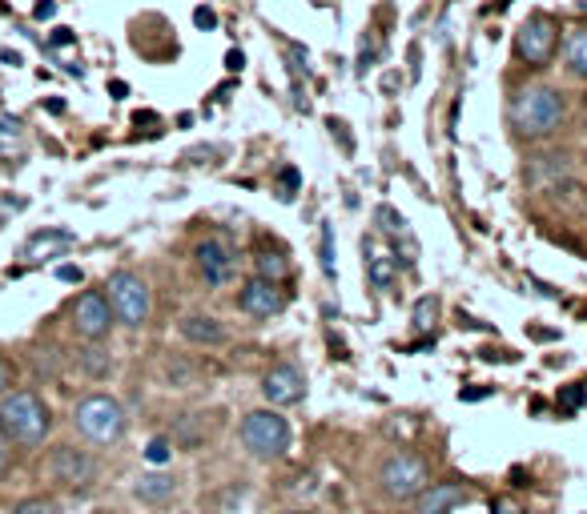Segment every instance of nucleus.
<instances>
[{
    "label": "nucleus",
    "instance_id": "nucleus-2",
    "mask_svg": "<svg viewBox=\"0 0 587 514\" xmlns=\"http://www.w3.org/2000/svg\"><path fill=\"white\" fill-rule=\"evenodd\" d=\"M563 117H567L563 93L551 85H531V88H524V93H515V100H512V125H515V133L527 141L551 138V133L563 125Z\"/></svg>",
    "mask_w": 587,
    "mask_h": 514
},
{
    "label": "nucleus",
    "instance_id": "nucleus-26",
    "mask_svg": "<svg viewBox=\"0 0 587 514\" xmlns=\"http://www.w3.org/2000/svg\"><path fill=\"white\" fill-rule=\"evenodd\" d=\"M13 442H9V434H4V430H0V478L9 475V470H13Z\"/></svg>",
    "mask_w": 587,
    "mask_h": 514
},
{
    "label": "nucleus",
    "instance_id": "nucleus-33",
    "mask_svg": "<svg viewBox=\"0 0 587 514\" xmlns=\"http://www.w3.org/2000/svg\"><path fill=\"white\" fill-rule=\"evenodd\" d=\"M491 514H524V506H519V502H515V499H495Z\"/></svg>",
    "mask_w": 587,
    "mask_h": 514
},
{
    "label": "nucleus",
    "instance_id": "nucleus-38",
    "mask_svg": "<svg viewBox=\"0 0 587 514\" xmlns=\"http://www.w3.org/2000/svg\"><path fill=\"white\" fill-rule=\"evenodd\" d=\"M0 61H4V64H21V52H13V49H0Z\"/></svg>",
    "mask_w": 587,
    "mask_h": 514
},
{
    "label": "nucleus",
    "instance_id": "nucleus-13",
    "mask_svg": "<svg viewBox=\"0 0 587 514\" xmlns=\"http://www.w3.org/2000/svg\"><path fill=\"white\" fill-rule=\"evenodd\" d=\"M375 226L383 238L395 241V258H402V265H414L419 262V241L411 234V222L395 210V205H378L375 210Z\"/></svg>",
    "mask_w": 587,
    "mask_h": 514
},
{
    "label": "nucleus",
    "instance_id": "nucleus-4",
    "mask_svg": "<svg viewBox=\"0 0 587 514\" xmlns=\"http://www.w3.org/2000/svg\"><path fill=\"white\" fill-rule=\"evenodd\" d=\"M431 487V466L411 451H390L378 463V490L390 502H414L423 490Z\"/></svg>",
    "mask_w": 587,
    "mask_h": 514
},
{
    "label": "nucleus",
    "instance_id": "nucleus-1",
    "mask_svg": "<svg viewBox=\"0 0 587 514\" xmlns=\"http://www.w3.org/2000/svg\"><path fill=\"white\" fill-rule=\"evenodd\" d=\"M0 430L21 451H37L52 434V410L37 390H9L0 398Z\"/></svg>",
    "mask_w": 587,
    "mask_h": 514
},
{
    "label": "nucleus",
    "instance_id": "nucleus-36",
    "mask_svg": "<svg viewBox=\"0 0 587 514\" xmlns=\"http://www.w3.org/2000/svg\"><path fill=\"white\" fill-rule=\"evenodd\" d=\"M242 64H246V57H242L238 49H234V52H225V69H234V73H238Z\"/></svg>",
    "mask_w": 587,
    "mask_h": 514
},
{
    "label": "nucleus",
    "instance_id": "nucleus-21",
    "mask_svg": "<svg viewBox=\"0 0 587 514\" xmlns=\"http://www.w3.org/2000/svg\"><path fill=\"white\" fill-rule=\"evenodd\" d=\"M254 270H258V277H270V282H286L290 277V262L282 258V253H258L254 258Z\"/></svg>",
    "mask_w": 587,
    "mask_h": 514
},
{
    "label": "nucleus",
    "instance_id": "nucleus-5",
    "mask_svg": "<svg viewBox=\"0 0 587 514\" xmlns=\"http://www.w3.org/2000/svg\"><path fill=\"white\" fill-rule=\"evenodd\" d=\"M242 446L258 458V463H274V458H282V454L290 451V422L278 410H250V415L242 418Z\"/></svg>",
    "mask_w": 587,
    "mask_h": 514
},
{
    "label": "nucleus",
    "instance_id": "nucleus-12",
    "mask_svg": "<svg viewBox=\"0 0 587 514\" xmlns=\"http://www.w3.org/2000/svg\"><path fill=\"white\" fill-rule=\"evenodd\" d=\"M262 398L270 402V406H298V402L306 398V378H302L298 366H290V362L270 366L262 378Z\"/></svg>",
    "mask_w": 587,
    "mask_h": 514
},
{
    "label": "nucleus",
    "instance_id": "nucleus-25",
    "mask_svg": "<svg viewBox=\"0 0 587 514\" xmlns=\"http://www.w3.org/2000/svg\"><path fill=\"white\" fill-rule=\"evenodd\" d=\"M169 454H174V442H169V439H153L150 446H145V463H150V466H165V463H169Z\"/></svg>",
    "mask_w": 587,
    "mask_h": 514
},
{
    "label": "nucleus",
    "instance_id": "nucleus-8",
    "mask_svg": "<svg viewBox=\"0 0 587 514\" xmlns=\"http://www.w3.org/2000/svg\"><path fill=\"white\" fill-rule=\"evenodd\" d=\"M45 478H49L52 487L85 490V487H93V478H97V463H93V454L77 451V446H57V451H49V458H45Z\"/></svg>",
    "mask_w": 587,
    "mask_h": 514
},
{
    "label": "nucleus",
    "instance_id": "nucleus-27",
    "mask_svg": "<svg viewBox=\"0 0 587 514\" xmlns=\"http://www.w3.org/2000/svg\"><path fill=\"white\" fill-rule=\"evenodd\" d=\"M193 25L210 33V28H218V13H213L210 4H201V9H193Z\"/></svg>",
    "mask_w": 587,
    "mask_h": 514
},
{
    "label": "nucleus",
    "instance_id": "nucleus-30",
    "mask_svg": "<svg viewBox=\"0 0 587 514\" xmlns=\"http://www.w3.org/2000/svg\"><path fill=\"white\" fill-rule=\"evenodd\" d=\"M322 270L334 277V250H330V229H322Z\"/></svg>",
    "mask_w": 587,
    "mask_h": 514
},
{
    "label": "nucleus",
    "instance_id": "nucleus-34",
    "mask_svg": "<svg viewBox=\"0 0 587 514\" xmlns=\"http://www.w3.org/2000/svg\"><path fill=\"white\" fill-rule=\"evenodd\" d=\"M52 13H57V0H40L37 9H33V16H37V21H49Z\"/></svg>",
    "mask_w": 587,
    "mask_h": 514
},
{
    "label": "nucleus",
    "instance_id": "nucleus-19",
    "mask_svg": "<svg viewBox=\"0 0 587 514\" xmlns=\"http://www.w3.org/2000/svg\"><path fill=\"white\" fill-rule=\"evenodd\" d=\"M563 69L575 76V81H587V28L575 25L563 33Z\"/></svg>",
    "mask_w": 587,
    "mask_h": 514
},
{
    "label": "nucleus",
    "instance_id": "nucleus-22",
    "mask_svg": "<svg viewBox=\"0 0 587 514\" xmlns=\"http://www.w3.org/2000/svg\"><path fill=\"white\" fill-rule=\"evenodd\" d=\"M81 370H85V374H93V378L109 374V358H105V350H93V346H89V350H81Z\"/></svg>",
    "mask_w": 587,
    "mask_h": 514
},
{
    "label": "nucleus",
    "instance_id": "nucleus-35",
    "mask_svg": "<svg viewBox=\"0 0 587 514\" xmlns=\"http://www.w3.org/2000/svg\"><path fill=\"white\" fill-rule=\"evenodd\" d=\"M57 277H61V282H81V270H77V265H61Z\"/></svg>",
    "mask_w": 587,
    "mask_h": 514
},
{
    "label": "nucleus",
    "instance_id": "nucleus-17",
    "mask_svg": "<svg viewBox=\"0 0 587 514\" xmlns=\"http://www.w3.org/2000/svg\"><path fill=\"white\" fill-rule=\"evenodd\" d=\"M73 234L69 229H37L33 238L25 241V262H49V258H61L69 246H73Z\"/></svg>",
    "mask_w": 587,
    "mask_h": 514
},
{
    "label": "nucleus",
    "instance_id": "nucleus-28",
    "mask_svg": "<svg viewBox=\"0 0 587 514\" xmlns=\"http://www.w3.org/2000/svg\"><path fill=\"white\" fill-rule=\"evenodd\" d=\"M278 186H282V198H294V189H298V169H282L278 174Z\"/></svg>",
    "mask_w": 587,
    "mask_h": 514
},
{
    "label": "nucleus",
    "instance_id": "nucleus-32",
    "mask_svg": "<svg viewBox=\"0 0 587 514\" xmlns=\"http://www.w3.org/2000/svg\"><path fill=\"white\" fill-rule=\"evenodd\" d=\"M563 406H567V410H575V406H579V402H584V386H579V382H575L572 390H563Z\"/></svg>",
    "mask_w": 587,
    "mask_h": 514
},
{
    "label": "nucleus",
    "instance_id": "nucleus-15",
    "mask_svg": "<svg viewBox=\"0 0 587 514\" xmlns=\"http://www.w3.org/2000/svg\"><path fill=\"white\" fill-rule=\"evenodd\" d=\"M462 499H467V487H462V482H431V487L414 499V514H450Z\"/></svg>",
    "mask_w": 587,
    "mask_h": 514
},
{
    "label": "nucleus",
    "instance_id": "nucleus-24",
    "mask_svg": "<svg viewBox=\"0 0 587 514\" xmlns=\"http://www.w3.org/2000/svg\"><path fill=\"white\" fill-rule=\"evenodd\" d=\"M435 314H438V301L419 298V306H414V330H431L435 326Z\"/></svg>",
    "mask_w": 587,
    "mask_h": 514
},
{
    "label": "nucleus",
    "instance_id": "nucleus-7",
    "mask_svg": "<svg viewBox=\"0 0 587 514\" xmlns=\"http://www.w3.org/2000/svg\"><path fill=\"white\" fill-rule=\"evenodd\" d=\"M560 49V21L548 13H531L515 33V57L527 61V69H548Z\"/></svg>",
    "mask_w": 587,
    "mask_h": 514
},
{
    "label": "nucleus",
    "instance_id": "nucleus-31",
    "mask_svg": "<svg viewBox=\"0 0 587 514\" xmlns=\"http://www.w3.org/2000/svg\"><path fill=\"white\" fill-rule=\"evenodd\" d=\"M73 28H57V33H52V37H49V45H52V49H69V45H73Z\"/></svg>",
    "mask_w": 587,
    "mask_h": 514
},
{
    "label": "nucleus",
    "instance_id": "nucleus-18",
    "mask_svg": "<svg viewBox=\"0 0 587 514\" xmlns=\"http://www.w3.org/2000/svg\"><path fill=\"white\" fill-rule=\"evenodd\" d=\"M177 330H181V338L193 342V346H222L225 342V326L210 314H186Z\"/></svg>",
    "mask_w": 587,
    "mask_h": 514
},
{
    "label": "nucleus",
    "instance_id": "nucleus-9",
    "mask_svg": "<svg viewBox=\"0 0 587 514\" xmlns=\"http://www.w3.org/2000/svg\"><path fill=\"white\" fill-rule=\"evenodd\" d=\"M69 322H73V334L85 342H101L109 338L113 330V310H109V298L101 294V289H85V294H77L73 306H69Z\"/></svg>",
    "mask_w": 587,
    "mask_h": 514
},
{
    "label": "nucleus",
    "instance_id": "nucleus-37",
    "mask_svg": "<svg viewBox=\"0 0 587 514\" xmlns=\"http://www.w3.org/2000/svg\"><path fill=\"white\" fill-rule=\"evenodd\" d=\"M109 93L121 100V97H129V85H126V81H109Z\"/></svg>",
    "mask_w": 587,
    "mask_h": 514
},
{
    "label": "nucleus",
    "instance_id": "nucleus-3",
    "mask_svg": "<svg viewBox=\"0 0 587 514\" xmlns=\"http://www.w3.org/2000/svg\"><path fill=\"white\" fill-rule=\"evenodd\" d=\"M126 410L109 394H85L73 410V430L89 446H117L126 439Z\"/></svg>",
    "mask_w": 587,
    "mask_h": 514
},
{
    "label": "nucleus",
    "instance_id": "nucleus-39",
    "mask_svg": "<svg viewBox=\"0 0 587 514\" xmlns=\"http://www.w3.org/2000/svg\"><path fill=\"white\" fill-rule=\"evenodd\" d=\"M286 514H314V511H306V506H294V511H286Z\"/></svg>",
    "mask_w": 587,
    "mask_h": 514
},
{
    "label": "nucleus",
    "instance_id": "nucleus-41",
    "mask_svg": "<svg viewBox=\"0 0 587 514\" xmlns=\"http://www.w3.org/2000/svg\"><path fill=\"white\" fill-rule=\"evenodd\" d=\"M584 9H587V0H584Z\"/></svg>",
    "mask_w": 587,
    "mask_h": 514
},
{
    "label": "nucleus",
    "instance_id": "nucleus-10",
    "mask_svg": "<svg viewBox=\"0 0 587 514\" xmlns=\"http://www.w3.org/2000/svg\"><path fill=\"white\" fill-rule=\"evenodd\" d=\"M193 262H198V274L206 277V286L222 289L234 282V274H238V253H234V246L225 238H206L193 250Z\"/></svg>",
    "mask_w": 587,
    "mask_h": 514
},
{
    "label": "nucleus",
    "instance_id": "nucleus-16",
    "mask_svg": "<svg viewBox=\"0 0 587 514\" xmlns=\"http://www.w3.org/2000/svg\"><path fill=\"white\" fill-rule=\"evenodd\" d=\"M25 153H28L25 121L13 113H0V162L9 165V169H16V165L25 162Z\"/></svg>",
    "mask_w": 587,
    "mask_h": 514
},
{
    "label": "nucleus",
    "instance_id": "nucleus-11",
    "mask_svg": "<svg viewBox=\"0 0 587 514\" xmlns=\"http://www.w3.org/2000/svg\"><path fill=\"white\" fill-rule=\"evenodd\" d=\"M238 306L242 314L250 318H278L282 310H286V289H282V282H270V277H258L254 274L246 286H242L238 294Z\"/></svg>",
    "mask_w": 587,
    "mask_h": 514
},
{
    "label": "nucleus",
    "instance_id": "nucleus-20",
    "mask_svg": "<svg viewBox=\"0 0 587 514\" xmlns=\"http://www.w3.org/2000/svg\"><path fill=\"white\" fill-rule=\"evenodd\" d=\"M141 502H150V506H162L177 494V478L174 475H162V470H153V475H141L138 487H133Z\"/></svg>",
    "mask_w": 587,
    "mask_h": 514
},
{
    "label": "nucleus",
    "instance_id": "nucleus-14",
    "mask_svg": "<svg viewBox=\"0 0 587 514\" xmlns=\"http://www.w3.org/2000/svg\"><path fill=\"white\" fill-rule=\"evenodd\" d=\"M363 258H366V282L375 289H390L399 282V258L390 250H383V241L378 238H366L363 241Z\"/></svg>",
    "mask_w": 587,
    "mask_h": 514
},
{
    "label": "nucleus",
    "instance_id": "nucleus-40",
    "mask_svg": "<svg viewBox=\"0 0 587 514\" xmlns=\"http://www.w3.org/2000/svg\"><path fill=\"white\" fill-rule=\"evenodd\" d=\"M93 514H117V511H93Z\"/></svg>",
    "mask_w": 587,
    "mask_h": 514
},
{
    "label": "nucleus",
    "instance_id": "nucleus-29",
    "mask_svg": "<svg viewBox=\"0 0 587 514\" xmlns=\"http://www.w3.org/2000/svg\"><path fill=\"white\" fill-rule=\"evenodd\" d=\"M13 378H16V370H13V362L9 358H0V398L13 390Z\"/></svg>",
    "mask_w": 587,
    "mask_h": 514
},
{
    "label": "nucleus",
    "instance_id": "nucleus-23",
    "mask_svg": "<svg viewBox=\"0 0 587 514\" xmlns=\"http://www.w3.org/2000/svg\"><path fill=\"white\" fill-rule=\"evenodd\" d=\"M13 514H61V506H57V499H49V494H37V499L16 502Z\"/></svg>",
    "mask_w": 587,
    "mask_h": 514
},
{
    "label": "nucleus",
    "instance_id": "nucleus-6",
    "mask_svg": "<svg viewBox=\"0 0 587 514\" xmlns=\"http://www.w3.org/2000/svg\"><path fill=\"white\" fill-rule=\"evenodd\" d=\"M105 298H109L113 318L129 330H141L153 314V294L145 286V277L129 274V270H117V274L105 282Z\"/></svg>",
    "mask_w": 587,
    "mask_h": 514
}]
</instances>
